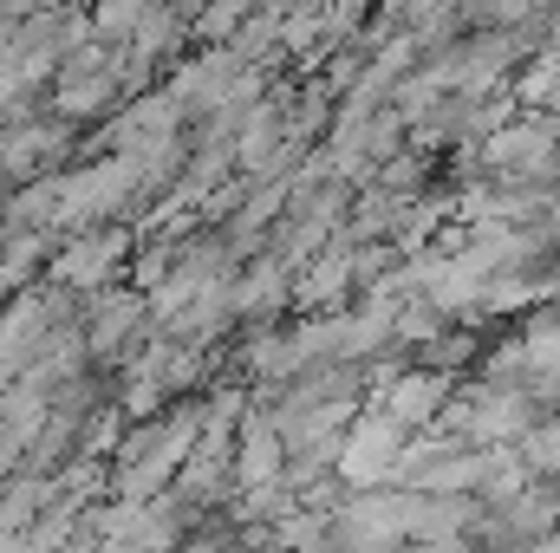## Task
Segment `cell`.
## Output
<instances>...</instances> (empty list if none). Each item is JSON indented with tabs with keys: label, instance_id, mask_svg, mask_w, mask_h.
<instances>
[{
	"label": "cell",
	"instance_id": "6da1fadb",
	"mask_svg": "<svg viewBox=\"0 0 560 553\" xmlns=\"http://www.w3.org/2000/svg\"><path fill=\"white\" fill-rule=\"evenodd\" d=\"M411 430L398 423V416H359L352 430H346V443L332 449V469L352 482V489H385L392 475H398V443H405Z\"/></svg>",
	"mask_w": 560,
	"mask_h": 553
},
{
	"label": "cell",
	"instance_id": "7a4b0ae2",
	"mask_svg": "<svg viewBox=\"0 0 560 553\" xmlns=\"http://www.w3.org/2000/svg\"><path fill=\"white\" fill-rule=\"evenodd\" d=\"M450 423L469 436V443H509V436H522L528 423H535V404H528V391H469Z\"/></svg>",
	"mask_w": 560,
	"mask_h": 553
},
{
	"label": "cell",
	"instance_id": "3957f363",
	"mask_svg": "<svg viewBox=\"0 0 560 553\" xmlns=\"http://www.w3.org/2000/svg\"><path fill=\"white\" fill-rule=\"evenodd\" d=\"M555 143H560V125H509V131H495L489 138V169H509V176H541L548 163H555Z\"/></svg>",
	"mask_w": 560,
	"mask_h": 553
},
{
	"label": "cell",
	"instance_id": "277c9868",
	"mask_svg": "<svg viewBox=\"0 0 560 553\" xmlns=\"http://www.w3.org/2000/svg\"><path fill=\"white\" fill-rule=\"evenodd\" d=\"M443 398H450L443 372H405V378L385 385V416H398L405 430H418V423H430V416L443 411Z\"/></svg>",
	"mask_w": 560,
	"mask_h": 553
},
{
	"label": "cell",
	"instance_id": "5b68a950",
	"mask_svg": "<svg viewBox=\"0 0 560 553\" xmlns=\"http://www.w3.org/2000/svg\"><path fill=\"white\" fill-rule=\"evenodd\" d=\"M522 462H528V475H560V416L522 430Z\"/></svg>",
	"mask_w": 560,
	"mask_h": 553
},
{
	"label": "cell",
	"instance_id": "8992f818",
	"mask_svg": "<svg viewBox=\"0 0 560 553\" xmlns=\"http://www.w3.org/2000/svg\"><path fill=\"white\" fill-rule=\"evenodd\" d=\"M242 475H248V482H275V475H280V443H275V430H268V423H255V430H248Z\"/></svg>",
	"mask_w": 560,
	"mask_h": 553
},
{
	"label": "cell",
	"instance_id": "52a82bcc",
	"mask_svg": "<svg viewBox=\"0 0 560 553\" xmlns=\"http://www.w3.org/2000/svg\"><path fill=\"white\" fill-rule=\"evenodd\" d=\"M346 280H352V261H346V255H339V261H319V268L306 274V299H332Z\"/></svg>",
	"mask_w": 560,
	"mask_h": 553
}]
</instances>
